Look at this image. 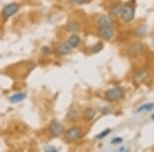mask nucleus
I'll use <instances>...</instances> for the list:
<instances>
[{"mask_svg": "<svg viewBox=\"0 0 154 152\" xmlns=\"http://www.w3.org/2000/svg\"><path fill=\"white\" fill-rule=\"evenodd\" d=\"M82 136H83L82 129L79 128V126H72V128H70L65 133L66 139L68 141H70V142L77 141L78 139H80Z\"/></svg>", "mask_w": 154, "mask_h": 152, "instance_id": "obj_1", "label": "nucleus"}, {"mask_svg": "<svg viewBox=\"0 0 154 152\" xmlns=\"http://www.w3.org/2000/svg\"><path fill=\"white\" fill-rule=\"evenodd\" d=\"M123 94H125V92L121 88H114L106 92V99L110 102H113L122 98Z\"/></svg>", "mask_w": 154, "mask_h": 152, "instance_id": "obj_2", "label": "nucleus"}, {"mask_svg": "<svg viewBox=\"0 0 154 152\" xmlns=\"http://www.w3.org/2000/svg\"><path fill=\"white\" fill-rule=\"evenodd\" d=\"M18 11H19V4L16 3V2H12V3H9L4 6L3 11H2V16H3V18L8 19L14 16V14H17Z\"/></svg>", "mask_w": 154, "mask_h": 152, "instance_id": "obj_3", "label": "nucleus"}, {"mask_svg": "<svg viewBox=\"0 0 154 152\" xmlns=\"http://www.w3.org/2000/svg\"><path fill=\"white\" fill-rule=\"evenodd\" d=\"M120 14L125 22H131L134 19V17H135V9H134V7L130 5H125L121 7Z\"/></svg>", "mask_w": 154, "mask_h": 152, "instance_id": "obj_4", "label": "nucleus"}, {"mask_svg": "<svg viewBox=\"0 0 154 152\" xmlns=\"http://www.w3.org/2000/svg\"><path fill=\"white\" fill-rule=\"evenodd\" d=\"M49 129H51V135H54V137H58L60 135L64 133V126L62 123H60L59 121L53 120L49 124Z\"/></svg>", "mask_w": 154, "mask_h": 152, "instance_id": "obj_5", "label": "nucleus"}, {"mask_svg": "<svg viewBox=\"0 0 154 152\" xmlns=\"http://www.w3.org/2000/svg\"><path fill=\"white\" fill-rule=\"evenodd\" d=\"M100 35L105 39H111L114 36V29L112 26H101Z\"/></svg>", "mask_w": 154, "mask_h": 152, "instance_id": "obj_6", "label": "nucleus"}, {"mask_svg": "<svg viewBox=\"0 0 154 152\" xmlns=\"http://www.w3.org/2000/svg\"><path fill=\"white\" fill-rule=\"evenodd\" d=\"M71 49H72V47L69 45L68 43H62L58 46L57 51H58V54H61V56H65V54H68L71 53Z\"/></svg>", "mask_w": 154, "mask_h": 152, "instance_id": "obj_7", "label": "nucleus"}, {"mask_svg": "<svg viewBox=\"0 0 154 152\" xmlns=\"http://www.w3.org/2000/svg\"><path fill=\"white\" fill-rule=\"evenodd\" d=\"M26 94L24 93H17L14 95H12V96L9 98V101L11 102V103H19V102H22L24 101L25 99H26Z\"/></svg>", "mask_w": 154, "mask_h": 152, "instance_id": "obj_8", "label": "nucleus"}, {"mask_svg": "<svg viewBox=\"0 0 154 152\" xmlns=\"http://www.w3.org/2000/svg\"><path fill=\"white\" fill-rule=\"evenodd\" d=\"M67 43H68L71 47L78 46L79 43H80V37L78 35H72L70 38L68 39V42H67Z\"/></svg>", "mask_w": 154, "mask_h": 152, "instance_id": "obj_9", "label": "nucleus"}, {"mask_svg": "<svg viewBox=\"0 0 154 152\" xmlns=\"http://www.w3.org/2000/svg\"><path fill=\"white\" fill-rule=\"evenodd\" d=\"M99 23L101 26H112V20L109 16H102L99 19Z\"/></svg>", "mask_w": 154, "mask_h": 152, "instance_id": "obj_10", "label": "nucleus"}, {"mask_svg": "<svg viewBox=\"0 0 154 152\" xmlns=\"http://www.w3.org/2000/svg\"><path fill=\"white\" fill-rule=\"evenodd\" d=\"M95 116H96V110H95V109L88 108V109H86V110L84 111V118H85L86 120H91V119H93Z\"/></svg>", "mask_w": 154, "mask_h": 152, "instance_id": "obj_11", "label": "nucleus"}, {"mask_svg": "<svg viewBox=\"0 0 154 152\" xmlns=\"http://www.w3.org/2000/svg\"><path fill=\"white\" fill-rule=\"evenodd\" d=\"M154 108V104H145V105L141 106L140 108L137 110V113H140V112H143V111H150L152 110V109Z\"/></svg>", "mask_w": 154, "mask_h": 152, "instance_id": "obj_12", "label": "nucleus"}, {"mask_svg": "<svg viewBox=\"0 0 154 152\" xmlns=\"http://www.w3.org/2000/svg\"><path fill=\"white\" fill-rule=\"evenodd\" d=\"M121 7L119 4H114V5L111 7V11H112L113 14H115V16H118V14H120V11H121Z\"/></svg>", "mask_w": 154, "mask_h": 152, "instance_id": "obj_13", "label": "nucleus"}, {"mask_svg": "<svg viewBox=\"0 0 154 152\" xmlns=\"http://www.w3.org/2000/svg\"><path fill=\"white\" fill-rule=\"evenodd\" d=\"M68 30L69 31H78L79 30V25L76 22H72V23L68 24Z\"/></svg>", "mask_w": 154, "mask_h": 152, "instance_id": "obj_14", "label": "nucleus"}, {"mask_svg": "<svg viewBox=\"0 0 154 152\" xmlns=\"http://www.w3.org/2000/svg\"><path fill=\"white\" fill-rule=\"evenodd\" d=\"M110 132H111V129H105L104 132H102L101 134H99L98 136H97V138H98V139H103V138H105L107 135L110 134Z\"/></svg>", "mask_w": 154, "mask_h": 152, "instance_id": "obj_15", "label": "nucleus"}, {"mask_svg": "<svg viewBox=\"0 0 154 152\" xmlns=\"http://www.w3.org/2000/svg\"><path fill=\"white\" fill-rule=\"evenodd\" d=\"M102 47H103V45H102V43H100V42H99V43H97V47H96V48H94L93 51H96V53H97V51H99L100 49H102Z\"/></svg>", "mask_w": 154, "mask_h": 152, "instance_id": "obj_16", "label": "nucleus"}, {"mask_svg": "<svg viewBox=\"0 0 154 152\" xmlns=\"http://www.w3.org/2000/svg\"><path fill=\"white\" fill-rule=\"evenodd\" d=\"M122 142V139L121 138H115L112 140V144H118V143H121Z\"/></svg>", "mask_w": 154, "mask_h": 152, "instance_id": "obj_17", "label": "nucleus"}, {"mask_svg": "<svg viewBox=\"0 0 154 152\" xmlns=\"http://www.w3.org/2000/svg\"><path fill=\"white\" fill-rule=\"evenodd\" d=\"M71 1L73 2V3H75V4H83L86 0H71Z\"/></svg>", "mask_w": 154, "mask_h": 152, "instance_id": "obj_18", "label": "nucleus"}, {"mask_svg": "<svg viewBox=\"0 0 154 152\" xmlns=\"http://www.w3.org/2000/svg\"><path fill=\"white\" fill-rule=\"evenodd\" d=\"M42 51H44V54H49L51 53V49H49L48 47H43V48H42Z\"/></svg>", "mask_w": 154, "mask_h": 152, "instance_id": "obj_19", "label": "nucleus"}, {"mask_svg": "<svg viewBox=\"0 0 154 152\" xmlns=\"http://www.w3.org/2000/svg\"><path fill=\"white\" fill-rule=\"evenodd\" d=\"M152 119H153V120H154V114H153V115H152Z\"/></svg>", "mask_w": 154, "mask_h": 152, "instance_id": "obj_20", "label": "nucleus"}]
</instances>
